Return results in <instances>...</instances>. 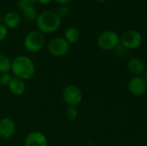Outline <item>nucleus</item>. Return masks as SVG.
I'll list each match as a JSON object with an SVG mask.
<instances>
[{"mask_svg":"<svg viewBox=\"0 0 147 146\" xmlns=\"http://www.w3.org/2000/svg\"><path fill=\"white\" fill-rule=\"evenodd\" d=\"M80 31L75 27H69L65 31V39L69 44H74L80 39Z\"/></svg>","mask_w":147,"mask_h":146,"instance_id":"14","label":"nucleus"},{"mask_svg":"<svg viewBox=\"0 0 147 146\" xmlns=\"http://www.w3.org/2000/svg\"><path fill=\"white\" fill-rule=\"evenodd\" d=\"M11 70V60L9 58L3 54L0 53V74L8 73Z\"/></svg>","mask_w":147,"mask_h":146,"instance_id":"16","label":"nucleus"},{"mask_svg":"<svg viewBox=\"0 0 147 146\" xmlns=\"http://www.w3.org/2000/svg\"><path fill=\"white\" fill-rule=\"evenodd\" d=\"M142 43L141 34L134 29H128L125 31L121 36V44L127 49H136Z\"/></svg>","mask_w":147,"mask_h":146,"instance_id":"7","label":"nucleus"},{"mask_svg":"<svg viewBox=\"0 0 147 146\" xmlns=\"http://www.w3.org/2000/svg\"><path fill=\"white\" fill-rule=\"evenodd\" d=\"M115 52H116V54L118 55V56H124L125 54H126V52H127V48L123 46V45H121V43L116 46V48L115 49Z\"/></svg>","mask_w":147,"mask_h":146,"instance_id":"22","label":"nucleus"},{"mask_svg":"<svg viewBox=\"0 0 147 146\" xmlns=\"http://www.w3.org/2000/svg\"><path fill=\"white\" fill-rule=\"evenodd\" d=\"M56 13L58 14V15L62 19V18H65L70 15V8L67 5H60Z\"/></svg>","mask_w":147,"mask_h":146,"instance_id":"18","label":"nucleus"},{"mask_svg":"<svg viewBox=\"0 0 147 146\" xmlns=\"http://www.w3.org/2000/svg\"><path fill=\"white\" fill-rule=\"evenodd\" d=\"M65 116L66 120H69V121H74V120H76L77 118H78V111L77 107L68 106L67 108L65 109Z\"/></svg>","mask_w":147,"mask_h":146,"instance_id":"17","label":"nucleus"},{"mask_svg":"<svg viewBox=\"0 0 147 146\" xmlns=\"http://www.w3.org/2000/svg\"><path fill=\"white\" fill-rule=\"evenodd\" d=\"M46 44V38L43 33L39 30H32L28 33L23 40L26 51L31 53L38 52L43 49Z\"/></svg>","mask_w":147,"mask_h":146,"instance_id":"3","label":"nucleus"},{"mask_svg":"<svg viewBox=\"0 0 147 146\" xmlns=\"http://www.w3.org/2000/svg\"><path fill=\"white\" fill-rule=\"evenodd\" d=\"M8 89L12 95L20 96L24 94L26 90V84L23 80L18 77H13L9 84L8 85Z\"/></svg>","mask_w":147,"mask_h":146,"instance_id":"12","label":"nucleus"},{"mask_svg":"<svg viewBox=\"0 0 147 146\" xmlns=\"http://www.w3.org/2000/svg\"><path fill=\"white\" fill-rule=\"evenodd\" d=\"M36 2V0H17V5L19 9H23L26 6L34 5V3Z\"/></svg>","mask_w":147,"mask_h":146,"instance_id":"20","label":"nucleus"},{"mask_svg":"<svg viewBox=\"0 0 147 146\" xmlns=\"http://www.w3.org/2000/svg\"><path fill=\"white\" fill-rule=\"evenodd\" d=\"M12 77H13L9 72L0 74V85L4 86V87H8V85L9 84Z\"/></svg>","mask_w":147,"mask_h":146,"instance_id":"19","label":"nucleus"},{"mask_svg":"<svg viewBox=\"0 0 147 146\" xmlns=\"http://www.w3.org/2000/svg\"><path fill=\"white\" fill-rule=\"evenodd\" d=\"M97 46L103 51H112L121 43L120 35L113 30H105L97 38Z\"/></svg>","mask_w":147,"mask_h":146,"instance_id":"4","label":"nucleus"},{"mask_svg":"<svg viewBox=\"0 0 147 146\" xmlns=\"http://www.w3.org/2000/svg\"><path fill=\"white\" fill-rule=\"evenodd\" d=\"M62 98L67 106L78 107L83 101V93L78 86L68 84L63 89Z\"/></svg>","mask_w":147,"mask_h":146,"instance_id":"5","label":"nucleus"},{"mask_svg":"<svg viewBox=\"0 0 147 146\" xmlns=\"http://www.w3.org/2000/svg\"><path fill=\"white\" fill-rule=\"evenodd\" d=\"M58 3H59L60 5H66L68 4L71 0H55Z\"/></svg>","mask_w":147,"mask_h":146,"instance_id":"23","label":"nucleus"},{"mask_svg":"<svg viewBox=\"0 0 147 146\" xmlns=\"http://www.w3.org/2000/svg\"><path fill=\"white\" fill-rule=\"evenodd\" d=\"M11 73L23 81L31 79L35 73L34 61L27 55H18L11 60Z\"/></svg>","mask_w":147,"mask_h":146,"instance_id":"1","label":"nucleus"},{"mask_svg":"<svg viewBox=\"0 0 147 146\" xmlns=\"http://www.w3.org/2000/svg\"><path fill=\"white\" fill-rule=\"evenodd\" d=\"M7 35H8V28L3 23H0V42L4 40Z\"/></svg>","mask_w":147,"mask_h":146,"instance_id":"21","label":"nucleus"},{"mask_svg":"<svg viewBox=\"0 0 147 146\" xmlns=\"http://www.w3.org/2000/svg\"><path fill=\"white\" fill-rule=\"evenodd\" d=\"M1 139H1V138H0V141H1Z\"/></svg>","mask_w":147,"mask_h":146,"instance_id":"27","label":"nucleus"},{"mask_svg":"<svg viewBox=\"0 0 147 146\" xmlns=\"http://www.w3.org/2000/svg\"><path fill=\"white\" fill-rule=\"evenodd\" d=\"M70 49V44L66 41V40L63 37H54L51 39L47 44V51L48 52L55 57L60 58L65 56Z\"/></svg>","mask_w":147,"mask_h":146,"instance_id":"6","label":"nucleus"},{"mask_svg":"<svg viewBox=\"0 0 147 146\" xmlns=\"http://www.w3.org/2000/svg\"><path fill=\"white\" fill-rule=\"evenodd\" d=\"M97 2H100V3H104V2H106L107 0H96Z\"/></svg>","mask_w":147,"mask_h":146,"instance_id":"26","label":"nucleus"},{"mask_svg":"<svg viewBox=\"0 0 147 146\" xmlns=\"http://www.w3.org/2000/svg\"><path fill=\"white\" fill-rule=\"evenodd\" d=\"M142 77L145 78V80L147 82V69H145V71H144V72L142 74Z\"/></svg>","mask_w":147,"mask_h":146,"instance_id":"25","label":"nucleus"},{"mask_svg":"<svg viewBox=\"0 0 147 146\" xmlns=\"http://www.w3.org/2000/svg\"><path fill=\"white\" fill-rule=\"evenodd\" d=\"M24 146H48L46 135L40 131L30 132L24 139Z\"/></svg>","mask_w":147,"mask_h":146,"instance_id":"9","label":"nucleus"},{"mask_svg":"<svg viewBox=\"0 0 147 146\" xmlns=\"http://www.w3.org/2000/svg\"><path fill=\"white\" fill-rule=\"evenodd\" d=\"M3 24L8 28H16L21 23V16L16 11H8L3 17Z\"/></svg>","mask_w":147,"mask_h":146,"instance_id":"13","label":"nucleus"},{"mask_svg":"<svg viewBox=\"0 0 147 146\" xmlns=\"http://www.w3.org/2000/svg\"><path fill=\"white\" fill-rule=\"evenodd\" d=\"M36 26L38 30L43 34H52L59 29L61 24V18L56 11L45 10L38 15L36 18Z\"/></svg>","mask_w":147,"mask_h":146,"instance_id":"2","label":"nucleus"},{"mask_svg":"<svg viewBox=\"0 0 147 146\" xmlns=\"http://www.w3.org/2000/svg\"><path fill=\"white\" fill-rule=\"evenodd\" d=\"M127 71L134 76H142L146 66L144 61L140 58H132L127 65Z\"/></svg>","mask_w":147,"mask_h":146,"instance_id":"11","label":"nucleus"},{"mask_svg":"<svg viewBox=\"0 0 147 146\" xmlns=\"http://www.w3.org/2000/svg\"><path fill=\"white\" fill-rule=\"evenodd\" d=\"M22 15H23V17L27 21H28V22L36 21V18H37L38 15H37V10L34 7V5L26 6L23 9H22Z\"/></svg>","mask_w":147,"mask_h":146,"instance_id":"15","label":"nucleus"},{"mask_svg":"<svg viewBox=\"0 0 147 146\" xmlns=\"http://www.w3.org/2000/svg\"><path fill=\"white\" fill-rule=\"evenodd\" d=\"M36 2H38L41 4H48L52 2V0H36Z\"/></svg>","mask_w":147,"mask_h":146,"instance_id":"24","label":"nucleus"},{"mask_svg":"<svg viewBox=\"0 0 147 146\" xmlns=\"http://www.w3.org/2000/svg\"><path fill=\"white\" fill-rule=\"evenodd\" d=\"M16 133V123L9 118L3 117L0 119V138L2 139H9Z\"/></svg>","mask_w":147,"mask_h":146,"instance_id":"10","label":"nucleus"},{"mask_svg":"<svg viewBox=\"0 0 147 146\" xmlns=\"http://www.w3.org/2000/svg\"><path fill=\"white\" fill-rule=\"evenodd\" d=\"M129 92L134 96H142L147 91V82L142 76H134L127 83Z\"/></svg>","mask_w":147,"mask_h":146,"instance_id":"8","label":"nucleus"}]
</instances>
